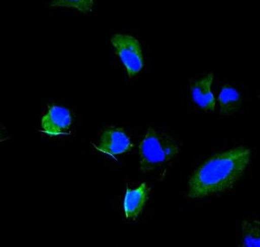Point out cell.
Returning <instances> with one entry per match:
<instances>
[{
  "label": "cell",
  "mask_w": 260,
  "mask_h": 247,
  "mask_svg": "<svg viewBox=\"0 0 260 247\" xmlns=\"http://www.w3.org/2000/svg\"><path fill=\"white\" fill-rule=\"evenodd\" d=\"M251 160V148L244 146L211 156L190 177L188 197H208L234 188L248 168Z\"/></svg>",
  "instance_id": "6da1fadb"
},
{
  "label": "cell",
  "mask_w": 260,
  "mask_h": 247,
  "mask_svg": "<svg viewBox=\"0 0 260 247\" xmlns=\"http://www.w3.org/2000/svg\"><path fill=\"white\" fill-rule=\"evenodd\" d=\"M180 147V143L171 136L148 128L138 147L140 169L147 173L161 167L177 156Z\"/></svg>",
  "instance_id": "7a4b0ae2"
},
{
  "label": "cell",
  "mask_w": 260,
  "mask_h": 247,
  "mask_svg": "<svg viewBox=\"0 0 260 247\" xmlns=\"http://www.w3.org/2000/svg\"><path fill=\"white\" fill-rule=\"evenodd\" d=\"M110 42L128 77H136L144 67V57L140 42L133 36L121 33L113 35Z\"/></svg>",
  "instance_id": "3957f363"
},
{
  "label": "cell",
  "mask_w": 260,
  "mask_h": 247,
  "mask_svg": "<svg viewBox=\"0 0 260 247\" xmlns=\"http://www.w3.org/2000/svg\"><path fill=\"white\" fill-rule=\"evenodd\" d=\"M73 122L70 109L58 105H50L41 119L42 131L50 137L68 132Z\"/></svg>",
  "instance_id": "277c9868"
},
{
  "label": "cell",
  "mask_w": 260,
  "mask_h": 247,
  "mask_svg": "<svg viewBox=\"0 0 260 247\" xmlns=\"http://www.w3.org/2000/svg\"><path fill=\"white\" fill-rule=\"evenodd\" d=\"M134 144L125 130L121 128H109L102 133L98 149L110 156H117L132 150Z\"/></svg>",
  "instance_id": "5b68a950"
},
{
  "label": "cell",
  "mask_w": 260,
  "mask_h": 247,
  "mask_svg": "<svg viewBox=\"0 0 260 247\" xmlns=\"http://www.w3.org/2000/svg\"><path fill=\"white\" fill-rule=\"evenodd\" d=\"M213 79L214 74L209 72L198 79L193 80L190 84L192 100L206 113L215 111L217 101L212 92Z\"/></svg>",
  "instance_id": "8992f818"
},
{
  "label": "cell",
  "mask_w": 260,
  "mask_h": 247,
  "mask_svg": "<svg viewBox=\"0 0 260 247\" xmlns=\"http://www.w3.org/2000/svg\"><path fill=\"white\" fill-rule=\"evenodd\" d=\"M149 193L150 188L147 183H142L136 189H127L123 201L127 219L135 220L139 216L148 201Z\"/></svg>",
  "instance_id": "52a82bcc"
},
{
  "label": "cell",
  "mask_w": 260,
  "mask_h": 247,
  "mask_svg": "<svg viewBox=\"0 0 260 247\" xmlns=\"http://www.w3.org/2000/svg\"><path fill=\"white\" fill-rule=\"evenodd\" d=\"M217 103L220 115H231L238 111L242 104V94L237 86L225 83L219 92Z\"/></svg>",
  "instance_id": "ba28073f"
},
{
  "label": "cell",
  "mask_w": 260,
  "mask_h": 247,
  "mask_svg": "<svg viewBox=\"0 0 260 247\" xmlns=\"http://www.w3.org/2000/svg\"><path fill=\"white\" fill-rule=\"evenodd\" d=\"M241 247H260V221L244 220L240 226Z\"/></svg>",
  "instance_id": "9c48e42d"
},
{
  "label": "cell",
  "mask_w": 260,
  "mask_h": 247,
  "mask_svg": "<svg viewBox=\"0 0 260 247\" xmlns=\"http://www.w3.org/2000/svg\"><path fill=\"white\" fill-rule=\"evenodd\" d=\"M50 6L77 10L78 12L86 15L93 11L95 0H52Z\"/></svg>",
  "instance_id": "30bf717a"
}]
</instances>
